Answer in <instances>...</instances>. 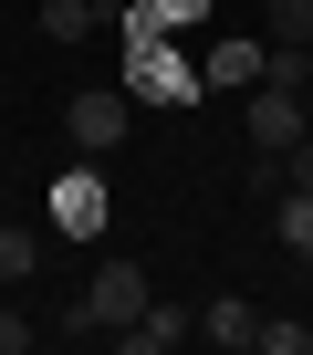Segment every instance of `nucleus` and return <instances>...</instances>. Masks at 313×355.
Segmentation results:
<instances>
[{
	"label": "nucleus",
	"mask_w": 313,
	"mask_h": 355,
	"mask_svg": "<svg viewBox=\"0 0 313 355\" xmlns=\"http://www.w3.org/2000/svg\"><path fill=\"white\" fill-rule=\"evenodd\" d=\"M125 94H136V105H168V115H188L209 84H199V63L178 53V32H156V21H125Z\"/></svg>",
	"instance_id": "obj_1"
},
{
	"label": "nucleus",
	"mask_w": 313,
	"mask_h": 355,
	"mask_svg": "<svg viewBox=\"0 0 313 355\" xmlns=\"http://www.w3.org/2000/svg\"><path fill=\"white\" fill-rule=\"evenodd\" d=\"M136 313H146V272H136V261H105V272L73 293L63 334H115V324H136Z\"/></svg>",
	"instance_id": "obj_2"
},
{
	"label": "nucleus",
	"mask_w": 313,
	"mask_h": 355,
	"mask_svg": "<svg viewBox=\"0 0 313 355\" xmlns=\"http://www.w3.org/2000/svg\"><path fill=\"white\" fill-rule=\"evenodd\" d=\"M240 105H251V146H261V157H282L292 136H313V105H303L292 84H251Z\"/></svg>",
	"instance_id": "obj_3"
},
{
	"label": "nucleus",
	"mask_w": 313,
	"mask_h": 355,
	"mask_svg": "<svg viewBox=\"0 0 313 355\" xmlns=\"http://www.w3.org/2000/svg\"><path fill=\"white\" fill-rule=\"evenodd\" d=\"M63 125H73V146H125L136 94H125V84H94V94H73V105H63Z\"/></svg>",
	"instance_id": "obj_4"
},
{
	"label": "nucleus",
	"mask_w": 313,
	"mask_h": 355,
	"mask_svg": "<svg viewBox=\"0 0 313 355\" xmlns=\"http://www.w3.org/2000/svg\"><path fill=\"white\" fill-rule=\"evenodd\" d=\"M199 84H230V94L271 84V42H251V32H220V42H209V63H199Z\"/></svg>",
	"instance_id": "obj_5"
},
{
	"label": "nucleus",
	"mask_w": 313,
	"mask_h": 355,
	"mask_svg": "<svg viewBox=\"0 0 313 355\" xmlns=\"http://www.w3.org/2000/svg\"><path fill=\"white\" fill-rule=\"evenodd\" d=\"M53 230H73V241H94V230H105V178H94V167L53 178Z\"/></svg>",
	"instance_id": "obj_6"
},
{
	"label": "nucleus",
	"mask_w": 313,
	"mask_h": 355,
	"mask_svg": "<svg viewBox=\"0 0 313 355\" xmlns=\"http://www.w3.org/2000/svg\"><path fill=\"white\" fill-rule=\"evenodd\" d=\"M188 334H199V324H188L178 303H156V293H146V313H136V324H115V345H125V355H178Z\"/></svg>",
	"instance_id": "obj_7"
},
{
	"label": "nucleus",
	"mask_w": 313,
	"mask_h": 355,
	"mask_svg": "<svg viewBox=\"0 0 313 355\" xmlns=\"http://www.w3.org/2000/svg\"><path fill=\"white\" fill-rule=\"evenodd\" d=\"M199 334H209V345H230V355H251V334H261V313H251L240 293H220V303L199 313Z\"/></svg>",
	"instance_id": "obj_8"
},
{
	"label": "nucleus",
	"mask_w": 313,
	"mask_h": 355,
	"mask_svg": "<svg viewBox=\"0 0 313 355\" xmlns=\"http://www.w3.org/2000/svg\"><path fill=\"white\" fill-rule=\"evenodd\" d=\"M94 32H105L94 0H42V42H94Z\"/></svg>",
	"instance_id": "obj_9"
},
{
	"label": "nucleus",
	"mask_w": 313,
	"mask_h": 355,
	"mask_svg": "<svg viewBox=\"0 0 313 355\" xmlns=\"http://www.w3.org/2000/svg\"><path fill=\"white\" fill-rule=\"evenodd\" d=\"M271 230H282V251H303V261H313V189H282Z\"/></svg>",
	"instance_id": "obj_10"
},
{
	"label": "nucleus",
	"mask_w": 313,
	"mask_h": 355,
	"mask_svg": "<svg viewBox=\"0 0 313 355\" xmlns=\"http://www.w3.org/2000/svg\"><path fill=\"white\" fill-rule=\"evenodd\" d=\"M209 11H220V0H136L125 21H156V32H199Z\"/></svg>",
	"instance_id": "obj_11"
},
{
	"label": "nucleus",
	"mask_w": 313,
	"mask_h": 355,
	"mask_svg": "<svg viewBox=\"0 0 313 355\" xmlns=\"http://www.w3.org/2000/svg\"><path fill=\"white\" fill-rule=\"evenodd\" d=\"M313 42V0H271V53H303Z\"/></svg>",
	"instance_id": "obj_12"
},
{
	"label": "nucleus",
	"mask_w": 313,
	"mask_h": 355,
	"mask_svg": "<svg viewBox=\"0 0 313 355\" xmlns=\"http://www.w3.org/2000/svg\"><path fill=\"white\" fill-rule=\"evenodd\" d=\"M251 345H261V355H303V345H313V324H292V313H261V334H251Z\"/></svg>",
	"instance_id": "obj_13"
},
{
	"label": "nucleus",
	"mask_w": 313,
	"mask_h": 355,
	"mask_svg": "<svg viewBox=\"0 0 313 355\" xmlns=\"http://www.w3.org/2000/svg\"><path fill=\"white\" fill-rule=\"evenodd\" d=\"M32 261H42V241H32V230H0V282H21Z\"/></svg>",
	"instance_id": "obj_14"
},
{
	"label": "nucleus",
	"mask_w": 313,
	"mask_h": 355,
	"mask_svg": "<svg viewBox=\"0 0 313 355\" xmlns=\"http://www.w3.org/2000/svg\"><path fill=\"white\" fill-rule=\"evenodd\" d=\"M32 334H42V324H32V313H11V303H0V355H21V345H32Z\"/></svg>",
	"instance_id": "obj_15"
},
{
	"label": "nucleus",
	"mask_w": 313,
	"mask_h": 355,
	"mask_svg": "<svg viewBox=\"0 0 313 355\" xmlns=\"http://www.w3.org/2000/svg\"><path fill=\"white\" fill-rule=\"evenodd\" d=\"M303 94H313V42H303Z\"/></svg>",
	"instance_id": "obj_16"
}]
</instances>
